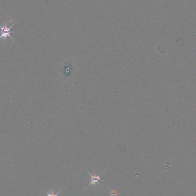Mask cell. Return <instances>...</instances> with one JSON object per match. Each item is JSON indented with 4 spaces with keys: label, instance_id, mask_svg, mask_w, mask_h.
<instances>
[{
    "label": "cell",
    "instance_id": "1",
    "mask_svg": "<svg viewBox=\"0 0 196 196\" xmlns=\"http://www.w3.org/2000/svg\"><path fill=\"white\" fill-rule=\"evenodd\" d=\"M14 24H12L11 26L8 27L7 25V24L6 22L3 23L2 25L0 24V28L1 29V35L0 36V40L3 39L4 40H5V42L7 40V38L8 37H9L12 39L13 41H14V39L11 36V34L13 32L11 30V29L13 26Z\"/></svg>",
    "mask_w": 196,
    "mask_h": 196
},
{
    "label": "cell",
    "instance_id": "3",
    "mask_svg": "<svg viewBox=\"0 0 196 196\" xmlns=\"http://www.w3.org/2000/svg\"><path fill=\"white\" fill-rule=\"evenodd\" d=\"M62 189H61V190H60L56 194H53V190L51 191V193H47V195L48 196H58V195L60 194V193L61 191V190H62Z\"/></svg>",
    "mask_w": 196,
    "mask_h": 196
},
{
    "label": "cell",
    "instance_id": "2",
    "mask_svg": "<svg viewBox=\"0 0 196 196\" xmlns=\"http://www.w3.org/2000/svg\"><path fill=\"white\" fill-rule=\"evenodd\" d=\"M104 172H105H105H102V173H101L100 174H99V175H96V174H94V175H92V174H91L89 173H88V172H87V173H88V174L91 177V183L87 186V187H86V189L89 186H90V185H93L94 186H95L96 185V183H97L98 184H99L101 186H102V185L100 184V183H99V180H101L102 181H103V180H101V177H100V176H101V175L102 174V173H103Z\"/></svg>",
    "mask_w": 196,
    "mask_h": 196
},
{
    "label": "cell",
    "instance_id": "4",
    "mask_svg": "<svg viewBox=\"0 0 196 196\" xmlns=\"http://www.w3.org/2000/svg\"><path fill=\"white\" fill-rule=\"evenodd\" d=\"M111 191V195L110 196H114V195H116L117 194V190H110Z\"/></svg>",
    "mask_w": 196,
    "mask_h": 196
}]
</instances>
